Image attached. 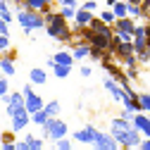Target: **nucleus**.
Here are the masks:
<instances>
[{
    "mask_svg": "<svg viewBox=\"0 0 150 150\" xmlns=\"http://www.w3.org/2000/svg\"><path fill=\"white\" fill-rule=\"evenodd\" d=\"M81 10H86V12H91V10H96V3H86Z\"/></svg>",
    "mask_w": 150,
    "mask_h": 150,
    "instance_id": "e433bc0d",
    "label": "nucleus"
},
{
    "mask_svg": "<svg viewBox=\"0 0 150 150\" xmlns=\"http://www.w3.org/2000/svg\"><path fill=\"white\" fill-rule=\"evenodd\" d=\"M17 19H19V24L24 26V31H33V29H41L43 26V17H38L36 12H19V17H17Z\"/></svg>",
    "mask_w": 150,
    "mask_h": 150,
    "instance_id": "20e7f679",
    "label": "nucleus"
},
{
    "mask_svg": "<svg viewBox=\"0 0 150 150\" xmlns=\"http://www.w3.org/2000/svg\"><path fill=\"white\" fill-rule=\"evenodd\" d=\"M3 103L7 105V115L14 117L19 110H24V96L22 93H12V96H3Z\"/></svg>",
    "mask_w": 150,
    "mask_h": 150,
    "instance_id": "39448f33",
    "label": "nucleus"
},
{
    "mask_svg": "<svg viewBox=\"0 0 150 150\" xmlns=\"http://www.w3.org/2000/svg\"><path fill=\"white\" fill-rule=\"evenodd\" d=\"M134 64H136V60L131 57V55H126V67H134Z\"/></svg>",
    "mask_w": 150,
    "mask_h": 150,
    "instance_id": "4c0bfd02",
    "label": "nucleus"
},
{
    "mask_svg": "<svg viewBox=\"0 0 150 150\" xmlns=\"http://www.w3.org/2000/svg\"><path fill=\"white\" fill-rule=\"evenodd\" d=\"M71 60H74V57H71L69 52H57V55L52 57V62H55V64H62V67H69V64H71Z\"/></svg>",
    "mask_w": 150,
    "mask_h": 150,
    "instance_id": "ddd939ff",
    "label": "nucleus"
},
{
    "mask_svg": "<svg viewBox=\"0 0 150 150\" xmlns=\"http://www.w3.org/2000/svg\"><path fill=\"white\" fill-rule=\"evenodd\" d=\"M112 19H115V14H112V12H103V22H112Z\"/></svg>",
    "mask_w": 150,
    "mask_h": 150,
    "instance_id": "72a5a7b5",
    "label": "nucleus"
},
{
    "mask_svg": "<svg viewBox=\"0 0 150 150\" xmlns=\"http://www.w3.org/2000/svg\"><path fill=\"white\" fill-rule=\"evenodd\" d=\"M57 150H71V143L64 141V138H60V141H57Z\"/></svg>",
    "mask_w": 150,
    "mask_h": 150,
    "instance_id": "cd10ccee",
    "label": "nucleus"
},
{
    "mask_svg": "<svg viewBox=\"0 0 150 150\" xmlns=\"http://www.w3.org/2000/svg\"><path fill=\"white\" fill-rule=\"evenodd\" d=\"M0 150H14V143H0Z\"/></svg>",
    "mask_w": 150,
    "mask_h": 150,
    "instance_id": "c9c22d12",
    "label": "nucleus"
},
{
    "mask_svg": "<svg viewBox=\"0 0 150 150\" xmlns=\"http://www.w3.org/2000/svg\"><path fill=\"white\" fill-rule=\"evenodd\" d=\"M29 122H31V119H29V112H26V110H19V112L12 117V131H22Z\"/></svg>",
    "mask_w": 150,
    "mask_h": 150,
    "instance_id": "9d476101",
    "label": "nucleus"
},
{
    "mask_svg": "<svg viewBox=\"0 0 150 150\" xmlns=\"http://www.w3.org/2000/svg\"><path fill=\"white\" fill-rule=\"evenodd\" d=\"M138 150H150V138L148 141H141L138 143Z\"/></svg>",
    "mask_w": 150,
    "mask_h": 150,
    "instance_id": "2f4dec72",
    "label": "nucleus"
},
{
    "mask_svg": "<svg viewBox=\"0 0 150 150\" xmlns=\"http://www.w3.org/2000/svg\"><path fill=\"white\" fill-rule=\"evenodd\" d=\"M136 100H138V105H141L143 110L150 112V96H148V93H141V96H136Z\"/></svg>",
    "mask_w": 150,
    "mask_h": 150,
    "instance_id": "412c9836",
    "label": "nucleus"
},
{
    "mask_svg": "<svg viewBox=\"0 0 150 150\" xmlns=\"http://www.w3.org/2000/svg\"><path fill=\"white\" fill-rule=\"evenodd\" d=\"M126 12H129V14H134V17H136V14H143V10H141L138 5H126Z\"/></svg>",
    "mask_w": 150,
    "mask_h": 150,
    "instance_id": "a878e982",
    "label": "nucleus"
},
{
    "mask_svg": "<svg viewBox=\"0 0 150 150\" xmlns=\"http://www.w3.org/2000/svg\"><path fill=\"white\" fill-rule=\"evenodd\" d=\"M98 134H100V131H98L96 126H86V129H79L76 134H74V141H81V143H93Z\"/></svg>",
    "mask_w": 150,
    "mask_h": 150,
    "instance_id": "0eeeda50",
    "label": "nucleus"
},
{
    "mask_svg": "<svg viewBox=\"0 0 150 150\" xmlns=\"http://www.w3.org/2000/svg\"><path fill=\"white\" fill-rule=\"evenodd\" d=\"M145 43H148L145 26H136V29H134V50H136V52H141V50H148V48H145Z\"/></svg>",
    "mask_w": 150,
    "mask_h": 150,
    "instance_id": "1a4fd4ad",
    "label": "nucleus"
},
{
    "mask_svg": "<svg viewBox=\"0 0 150 150\" xmlns=\"http://www.w3.org/2000/svg\"><path fill=\"white\" fill-rule=\"evenodd\" d=\"M0 36H7V22L0 19Z\"/></svg>",
    "mask_w": 150,
    "mask_h": 150,
    "instance_id": "473e14b6",
    "label": "nucleus"
},
{
    "mask_svg": "<svg viewBox=\"0 0 150 150\" xmlns=\"http://www.w3.org/2000/svg\"><path fill=\"white\" fill-rule=\"evenodd\" d=\"M93 148H96V150H119L117 141L112 136H107V134H98L96 141H93Z\"/></svg>",
    "mask_w": 150,
    "mask_h": 150,
    "instance_id": "423d86ee",
    "label": "nucleus"
},
{
    "mask_svg": "<svg viewBox=\"0 0 150 150\" xmlns=\"http://www.w3.org/2000/svg\"><path fill=\"white\" fill-rule=\"evenodd\" d=\"M115 52H119L122 57H126V55H131V52H134V45H131V43H119Z\"/></svg>",
    "mask_w": 150,
    "mask_h": 150,
    "instance_id": "6ab92c4d",
    "label": "nucleus"
},
{
    "mask_svg": "<svg viewBox=\"0 0 150 150\" xmlns=\"http://www.w3.org/2000/svg\"><path fill=\"white\" fill-rule=\"evenodd\" d=\"M48 0H29V7H45Z\"/></svg>",
    "mask_w": 150,
    "mask_h": 150,
    "instance_id": "c85d7f7f",
    "label": "nucleus"
},
{
    "mask_svg": "<svg viewBox=\"0 0 150 150\" xmlns=\"http://www.w3.org/2000/svg\"><path fill=\"white\" fill-rule=\"evenodd\" d=\"M143 0H129V5H141Z\"/></svg>",
    "mask_w": 150,
    "mask_h": 150,
    "instance_id": "58836bf2",
    "label": "nucleus"
},
{
    "mask_svg": "<svg viewBox=\"0 0 150 150\" xmlns=\"http://www.w3.org/2000/svg\"><path fill=\"white\" fill-rule=\"evenodd\" d=\"M48 33L52 38H62V41L69 38V29H67V22H64L62 14H50L48 17Z\"/></svg>",
    "mask_w": 150,
    "mask_h": 150,
    "instance_id": "f03ea898",
    "label": "nucleus"
},
{
    "mask_svg": "<svg viewBox=\"0 0 150 150\" xmlns=\"http://www.w3.org/2000/svg\"><path fill=\"white\" fill-rule=\"evenodd\" d=\"M148 29H150V26H148Z\"/></svg>",
    "mask_w": 150,
    "mask_h": 150,
    "instance_id": "37998d69",
    "label": "nucleus"
},
{
    "mask_svg": "<svg viewBox=\"0 0 150 150\" xmlns=\"http://www.w3.org/2000/svg\"><path fill=\"white\" fill-rule=\"evenodd\" d=\"M148 57H150V52H148V50H141V52H138V60H143V62H145Z\"/></svg>",
    "mask_w": 150,
    "mask_h": 150,
    "instance_id": "f704fd0d",
    "label": "nucleus"
},
{
    "mask_svg": "<svg viewBox=\"0 0 150 150\" xmlns=\"http://www.w3.org/2000/svg\"><path fill=\"white\" fill-rule=\"evenodd\" d=\"M88 52H91L88 45H76V48H74V52H71V57H74V60H81V57H86Z\"/></svg>",
    "mask_w": 150,
    "mask_h": 150,
    "instance_id": "dca6fc26",
    "label": "nucleus"
},
{
    "mask_svg": "<svg viewBox=\"0 0 150 150\" xmlns=\"http://www.w3.org/2000/svg\"><path fill=\"white\" fill-rule=\"evenodd\" d=\"M10 48V38H7V36H0V52H5Z\"/></svg>",
    "mask_w": 150,
    "mask_h": 150,
    "instance_id": "bb28decb",
    "label": "nucleus"
},
{
    "mask_svg": "<svg viewBox=\"0 0 150 150\" xmlns=\"http://www.w3.org/2000/svg\"><path fill=\"white\" fill-rule=\"evenodd\" d=\"M62 3H64V5H74V0H62Z\"/></svg>",
    "mask_w": 150,
    "mask_h": 150,
    "instance_id": "ea45409f",
    "label": "nucleus"
},
{
    "mask_svg": "<svg viewBox=\"0 0 150 150\" xmlns=\"http://www.w3.org/2000/svg\"><path fill=\"white\" fill-rule=\"evenodd\" d=\"M67 74H69V67H62V64H55V76H67Z\"/></svg>",
    "mask_w": 150,
    "mask_h": 150,
    "instance_id": "393cba45",
    "label": "nucleus"
},
{
    "mask_svg": "<svg viewBox=\"0 0 150 150\" xmlns=\"http://www.w3.org/2000/svg\"><path fill=\"white\" fill-rule=\"evenodd\" d=\"M29 79H31V83H36V86H43V83L48 81V74H45L43 69L36 67V69H31V71H29Z\"/></svg>",
    "mask_w": 150,
    "mask_h": 150,
    "instance_id": "f8f14e48",
    "label": "nucleus"
},
{
    "mask_svg": "<svg viewBox=\"0 0 150 150\" xmlns=\"http://www.w3.org/2000/svg\"><path fill=\"white\" fill-rule=\"evenodd\" d=\"M131 126H134L136 131H143L145 136H150V119H148L145 115H136L134 122H131Z\"/></svg>",
    "mask_w": 150,
    "mask_h": 150,
    "instance_id": "9b49d317",
    "label": "nucleus"
},
{
    "mask_svg": "<svg viewBox=\"0 0 150 150\" xmlns=\"http://www.w3.org/2000/svg\"><path fill=\"white\" fill-rule=\"evenodd\" d=\"M115 3H117V0H107V5H115Z\"/></svg>",
    "mask_w": 150,
    "mask_h": 150,
    "instance_id": "a19ab883",
    "label": "nucleus"
},
{
    "mask_svg": "<svg viewBox=\"0 0 150 150\" xmlns=\"http://www.w3.org/2000/svg\"><path fill=\"white\" fill-rule=\"evenodd\" d=\"M24 110H26V112H31V115H33V112L43 110V100H41L38 96H36L33 91H31L29 96H24Z\"/></svg>",
    "mask_w": 150,
    "mask_h": 150,
    "instance_id": "6e6552de",
    "label": "nucleus"
},
{
    "mask_svg": "<svg viewBox=\"0 0 150 150\" xmlns=\"http://www.w3.org/2000/svg\"><path fill=\"white\" fill-rule=\"evenodd\" d=\"M112 138H115L117 143H122L124 148H138V143H141L138 131L126 119H115L112 122Z\"/></svg>",
    "mask_w": 150,
    "mask_h": 150,
    "instance_id": "f257e3e1",
    "label": "nucleus"
},
{
    "mask_svg": "<svg viewBox=\"0 0 150 150\" xmlns=\"http://www.w3.org/2000/svg\"><path fill=\"white\" fill-rule=\"evenodd\" d=\"M0 69H3L7 76H12L14 74V67H12V60H0Z\"/></svg>",
    "mask_w": 150,
    "mask_h": 150,
    "instance_id": "5701e85b",
    "label": "nucleus"
},
{
    "mask_svg": "<svg viewBox=\"0 0 150 150\" xmlns=\"http://www.w3.org/2000/svg\"><path fill=\"white\" fill-rule=\"evenodd\" d=\"M124 150H134V148H124Z\"/></svg>",
    "mask_w": 150,
    "mask_h": 150,
    "instance_id": "79ce46f5",
    "label": "nucleus"
},
{
    "mask_svg": "<svg viewBox=\"0 0 150 150\" xmlns=\"http://www.w3.org/2000/svg\"><path fill=\"white\" fill-rule=\"evenodd\" d=\"M43 110H45V115H48V117H55V115L60 112V103H57V100H52V103H48Z\"/></svg>",
    "mask_w": 150,
    "mask_h": 150,
    "instance_id": "f3484780",
    "label": "nucleus"
},
{
    "mask_svg": "<svg viewBox=\"0 0 150 150\" xmlns=\"http://www.w3.org/2000/svg\"><path fill=\"white\" fill-rule=\"evenodd\" d=\"M5 93H7V81H5V79H0V98H3Z\"/></svg>",
    "mask_w": 150,
    "mask_h": 150,
    "instance_id": "c756f323",
    "label": "nucleus"
},
{
    "mask_svg": "<svg viewBox=\"0 0 150 150\" xmlns=\"http://www.w3.org/2000/svg\"><path fill=\"white\" fill-rule=\"evenodd\" d=\"M74 17H76V22L79 24H91V12H86V10H81V12H74Z\"/></svg>",
    "mask_w": 150,
    "mask_h": 150,
    "instance_id": "a211bd4d",
    "label": "nucleus"
},
{
    "mask_svg": "<svg viewBox=\"0 0 150 150\" xmlns=\"http://www.w3.org/2000/svg\"><path fill=\"white\" fill-rule=\"evenodd\" d=\"M62 17H74V7H71V5H67V7L62 10Z\"/></svg>",
    "mask_w": 150,
    "mask_h": 150,
    "instance_id": "7c9ffc66",
    "label": "nucleus"
},
{
    "mask_svg": "<svg viewBox=\"0 0 150 150\" xmlns=\"http://www.w3.org/2000/svg\"><path fill=\"white\" fill-rule=\"evenodd\" d=\"M117 29H119V31H124V33H134V29H136V26H134V22H131V19H126V17H124V19H119V22H117Z\"/></svg>",
    "mask_w": 150,
    "mask_h": 150,
    "instance_id": "4468645a",
    "label": "nucleus"
},
{
    "mask_svg": "<svg viewBox=\"0 0 150 150\" xmlns=\"http://www.w3.org/2000/svg\"><path fill=\"white\" fill-rule=\"evenodd\" d=\"M64 134H67V124H64L62 119H48V122L43 124V136H45V138L60 141V138H64Z\"/></svg>",
    "mask_w": 150,
    "mask_h": 150,
    "instance_id": "7ed1b4c3",
    "label": "nucleus"
},
{
    "mask_svg": "<svg viewBox=\"0 0 150 150\" xmlns=\"http://www.w3.org/2000/svg\"><path fill=\"white\" fill-rule=\"evenodd\" d=\"M112 14H115L117 19H124V17H126V5L124 3H115V12H112Z\"/></svg>",
    "mask_w": 150,
    "mask_h": 150,
    "instance_id": "aec40b11",
    "label": "nucleus"
},
{
    "mask_svg": "<svg viewBox=\"0 0 150 150\" xmlns=\"http://www.w3.org/2000/svg\"><path fill=\"white\" fill-rule=\"evenodd\" d=\"M0 19H3V22H10L12 19V14H10V10H7L5 3H0Z\"/></svg>",
    "mask_w": 150,
    "mask_h": 150,
    "instance_id": "b1692460",
    "label": "nucleus"
},
{
    "mask_svg": "<svg viewBox=\"0 0 150 150\" xmlns=\"http://www.w3.org/2000/svg\"><path fill=\"white\" fill-rule=\"evenodd\" d=\"M48 119H50V117L45 115V110H38V112H33V122H36V124H41V126H43Z\"/></svg>",
    "mask_w": 150,
    "mask_h": 150,
    "instance_id": "4be33fe9",
    "label": "nucleus"
},
{
    "mask_svg": "<svg viewBox=\"0 0 150 150\" xmlns=\"http://www.w3.org/2000/svg\"><path fill=\"white\" fill-rule=\"evenodd\" d=\"M26 145H29L31 150H43V141L36 138V136H31V134L26 136Z\"/></svg>",
    "mask_w": 150,
    "mask_h": 150,
    "instance_id": "2eb2a0df",
    "label": "nucleus"
}]
</instances>
